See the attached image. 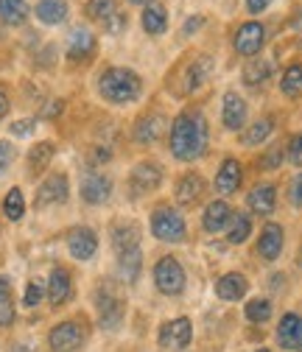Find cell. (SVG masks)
<instances>
[{
	"label": "cell",
	"instance_id": "obj_1",
	"mask_svg": "<svg viewBox=\"0 0 302 352\" xmlns=\"http://www.w3.org/2000/svg\"><path fill=\"white\" fill-rule=\"evenodd\" d=\"M210 140V129L202 112H182L171 123V151L182 162H193L204 157Z\"/></svg>",
	"mask_w": 302,
	"mask_h": 352
},
{
	"label": "cell",
	"instance_id": "obj_2",
	"mask_svg": "<svg viewBox=\"0 0 302 352\" xmlns=\"http://www.w3.org/2000/svg\"><path fill=\"white\" fill-rule=\"evenodd\" d=\"M140 90H143L140 76L129 67H109L98 78V93L109 104H132L140 98Z\"/></svg>",
	"mask_w": 302,
	"mask_h": 352
},
{
	"label": "cell",
	"instance_id": "obj_3",
	"mask_svg": "<svg viewBox=\"0 0 302 352\" xmlns=\"http://www.w3.org/2000/svg\"><path fill=\"white\" fill-rule=\"evenodd\" d=\"M151 232L162 243H180L185 241L188 227H185V218L174 207H157L151 212Z\"/></svg>",
	"mask_w": 302,
	"mask_h": 352
},
{
	"label": "cell",
	"instance_id": "obj_4",
	"mask_svg": "<svg viewBox=\"0 0 302 352\" xmlns=\"http://www.w3.org/2000/svg\"><path fill=\"white\" fill-rule=\"evenodd\" d=\"M154 283L165 296H180L185 291V269L180 266V260L162 257L154 266Z\"/></svg>",
	"mask_w": 302,
	"mask_h": 352
},
{
	"label": "cell",
	"instance_id": "obj_5",
	"mask_svg": "<svg viewBox=\"0 0 302 352\" xmlns=\"http://www.w3.org/2000/svg\"><path fill=\"white\" fill-rule=\"evenodd\" d=\"M263 42H266V28L261 23H244L238 31H235V39H233V45L241 56H255V54H261L263 48Z\"/></svg>",
	"mask_w": 302,
	"mask_h": 352
},
{
	"label": "cell",
	"instance_id": "obj_6",
	"mask_svg": "<svg viewBox=\"0 0 302 352\" xmlns=\"http://www.w3.org/2000/svg\"><path fill=\"white\" fill-rule=\"evenodd\" d=\"M191 336H193V333H191V322L182 316V319H174V322L162 324V330H160V344H162L165 349L182 352V349H188Z\"/></svg>",
	"mask_w": 302,
	"mask_h": 352
},
{
	"label": "cell",
	"instance_id": "obj_7",
	"mask_svg": "<svg viewBox=\"0 0 302 352\" xmlns=\"http://www.w3.org/2000/svg\"><path fill=\"white\" fill-rule=\"evenodd\" d=\"M160 179H162L160 165H154V162H140V165H135L132 176H129V185H132V193H135V196H146V193L157 190Z\"/></svg>",
	"mask_w": 302,
	"mask_h": 352
},
{
	"label": "cell",
	"instance_id": "obj_8",
	"mask_svg": "<svg viewBox=\"0 0 302 352\" xmlns=\"http://www.w3.org/2000/svg\"><path fill=\"white\" fill-rule=\"evenodd\" d=\"M67 249L76 260H90L98 249V238L90 227H76L70 235H67Z\"/></svg>",
	"mask_w": 302,
	"mask_h": 352
},
{
	"label": "cell",
	"instance_id": "obj_9",
	"mask_svg": "<svg viewBox=\"0 0 302 352\" xmlns=\"http://www.w3.org/2000/svg\"><path fill=\"white\" fill-rule=\"evenodd\" d=\"M112 193V179L104 173H87L81 182V199L87 204H104Z\"/></svg>",
	"mask_w": 302,
	"mask_h": 352
},
{
	"label": "cell",
	"instance_id": "obj_10",
	"mask_svg": "<svg viewBox=\"0 0 302 352\" xmlns=\"http://www.w3.org/2000/svg\"><path fill=\"white\" fill-rule=\"evenodd\" d=\"M67 199V176L54 173L51 179H45L36 190V207H48V204H62Z\"/></svg>",
	"mask_w": 302,
	"mask_h": 352
},
{
	"label": "cell",
	"instance_id": "obj_11",
	"mask_svg": "<svg viewBox=\"0 0 302 352\" xmlns=\"http://www.w3.org/2000/svg\"><path fill=\"white\" fill-rule=\"evenodd\" d=\"M51 349L54 352H73L81 344V327L76 322H62L51 330Z\"/></svg>",
	"mask_w": 302,
	"mask_h": 352
},
{
	"label": "cell",
	"instance_id": "obj_12",
	"mask_svg": "<svg viewBox=\"0 0 302 352\" xmlns=\"http://www.w3.org/2000/svg\"><path fill=\"white\" fill-rule=\"evenodd\" d=\"M98 319H101V327L104 330H118L120 322H123V305L118 296L101 291L98 294Z\"/></svg>",
	"mask_w": 302,
	"mask_h": 352
},
{
	"label": "cell",
	"instance_id": "obj_13",
	"mask_svg": "<svg viewBox=\"0 0 302 352\" xmlns=\"http://www.w3.org/2000/svg\"><path fill=\"white\" fill-rule=\"evenodd\" d=\"M233 221V210H230V204L227 201H210L207 207H204V215H202V227L207 230V232H222L227 224Z\"/></svg>",
	"mask_w": 302,
	"mask_h": 352
},
{
	"label": "cell",
	"instance_id": "obj_14",
	"mask_svg": "<svg viewBox=\"0 0 302 352\" xmlns=\"http://www.w3.org/2000/svg\"><path fill=\"white\" fill-rule=\"evenodd\" d=\"M277 341L283 349H302V319L296 314H285L280 319Z\"/></svg>",
	"mask_w": 302,
	"mask_h": 352
},
{
	"label": "cell",
	"instance_id": "obj_15",
	"mask_svg": "<svg viewBox=\"0 0 302 352\" xmlns=\"http://www.w3.org/2000/svg\"><path fill=\"white\" fill-rule=\"evenodd\" d=\"M238 185H241V165H238V160H224L219 173H215V190H219L222 196H230V193L238 190Z\"/></svg>",
	"mask_w": 302,
	"mask_h": 352
},
{
	"label": "cell",
	"instance_id": "obj_16",
	"mask_svg": "<svg viewBox=\"0 0 302 352\" xmlns=\"http://www.w3.org/2000/svg\"><path fill=\"white\" fill-rule=\"evenodd\" d=\"M210 70H213V62H210V56H199V59L188 62V65L182 67V73H185V87H182V93L199 90V87L207 81Z\"/></svg>",
	"mask_w": 302,
	"mask_h": 352
},
{
	"label": "cell",
	"instance_id": "obj_17",
	"mask_svg": "<svg viewBox=\"0 0 302 352\" xmlns=\"http://www.w3.org/2000/svg\"><path fill=\"white\" fill-rule=\"evenodd\" d=\"M257 252L266 260H277L283 252V227L280 224H266L261 232V241H257Z\"/></svg>",
	"mask_w": 302,
	"mask_h": 352
},
{
	"label": "cell",
	"instance_id": "obj_18",
	"mask_svg": "<svg viewBox=\"0 0 302 352\" xmlns=\"http://www.w3.org/2000/svg\"><path fill=\"white\" fill-rule=\"evenodd\" d=\"M222 118H224V126L227 129H233V131L244 129V123H246V101L238 93H227L224 96V112H222Z\"/></svg>",
	"mask_w": 302,
	"mask_h": 352
},
{
	"label": "cell",
	"instance_id": "obj_19",
	"mask_svg": "<svg viewBox=\"0 0 302 352\" xmlns=\"http://www.w3.org/2000/svg\"><path fill=\"white\" fill-rule=\"evenodd\" d=\"M202 193H204V179L199 173H185L177 185V201L182 207H193L202 199Z\"/></svg>",
	"mask_w": 302,
	"mask_h": 352
},
{
	"label": "cell",
	"instance_id": "obj_20",
	"mask_svg": "<svg viewBox=\"0 0 302 352\" xmlns=\"http://www.w3.org/2000/svg\"><path fill=\"white\" fill-rule=\"evenodd\" d=\"M246 288H249V283H246V277L238 274V272L224 274L219 283H215V294H219V299H224V302H238V299L246 294Z\"/></svg>",
	"mask_w": 302,
	"mask_h": 352
},
{
	"label": "cell",
	"instance_id": "obj_21",
	"mask_svg": "<svg viewBox=\"0 0 302 352\" xmlns=\"http://www.w3.org/2000/svg\"><path fill=\"white\" fill-rule=\"evenodd\" d=\"M96 51V36L87 28H76L67 42V56L70 59H87Z\"/></svg>",
	"mask_w": 302,
	"mask_h": 352
},
{
	"label": "cell",
	"instance_id": "obj_22",
	"mask_svg": "<svg viewBox=\"0 0 302 352\" xmlns=\"http://www.w3.org/2000/svg\"><path fill=\"white\" fill-rule=\"evenodd\" d=\"M140 263H143V254H140V246L135 249H126L118 254V272H120V280L132 285L140 274Z\"/></svg>",
	"mask_w": 302,
	"mask_h": 352
},
{
	"label": "cell",
	"instance_id": "obj_23",
	"mask_svg": "<svg viewBox=\"0 0 302 352\" xmlns=\"http://www.w3.org/2000/svg\"><path fill=\"white\" fill-rule=\"evenodd\" d=\"M277 204V190L274 185H257L252 193H249V210L257 212V215H269Z\"/></svg>",
	"mask_w": 302,
	"mask_h": 352
},
{
	"label": "cell",
	"instance_id": "obj_24",
	"mask_svg": "<svg viewBox=\"0 0 302 352\" xmlns=\"http://www.w3.org/2000/svg\"><path fill=\"white\" fill-rule=\"evenodd\" d=\"M48 299L51 305H65L70 299V274L65 269H54L48 280Z\"/></svg>",
	"mask_w": 302,
	"mask_h": 352
},
{
	"label": "cell",
	"instance_id": "obj_25",
	"mask_svg": "<svg viewBox=\"0 0 302 352\" xmlns=\"http://www.w3.org/2000/svg\"><path fill=\"white\" fill-rule=\"evenodd\" d=\"M36 17L45 25H59L67 17V3L65 0H39L36 3Z\"/></svg>",
	"mask_w": 302,
	"mask_h": 352
},
{
	"label": "cell",
	"instance_id": "obj_26",
	"mask_svg": "<svg viewBox=\"0 0 302 352\" xmlns=\"http://www.w3.org/2000/svg\"><path fill=\"white\" fill-rule=\"evenodd\" d=\"M168 28V14L160 3H149L143 9V31L146 34H162Z\"/></svg>",
	"mask_w": 302,
	"mask_h": 352
},
{
	"label": "cell",
	"instance_id": "obj_27",
	"mask_svg": "<svg viewBox=\"0 0 302 352\" xmlns=\"http://www.w3.org/2000/svg\"><path fill=\"white\" fill-rule=\"evenodd\" d=\"M0 17L9 25H20L28 17V0H0Z\"/></svg>",
	"mask_w": 302,
	"mask_h": 352
},
{
	"label": "cell",
	"instance_id": "obj_28",
	"mask_svg": "<svg viewBox=\"0 0 302 352\" xmlns=\"http://www.w3.org/2000/svg\"><path fill=\"white\" fill-rule=\"evenodd\" d=\"M162 118L160 115H149V118H143L140 123H138V129H135V140L138 143H154L160 135H162Z\"/></svg>",
	"mask_w": 302,
	"mask_h": 352
},
{
	"label": "cell",
	"instance_id": "obj_29",
	"mask_svg": "<svg viewBox=\"0 0 302 352\" xmlns=\"http://www.w3.org/2000/svg\"><path fill=\"white\" fill-rule=\"evenodd\" d=\"M269 76H272V62H266V59L246 62V67H244V84H249V87L263 84Z\"/></svg>",
	"mask_w": 302,
	"mask_h": 352
},
{
	"label": "cell",
	"instance_id": "obj_30",
	"mask_svg": "<svg viewBox=\"0 0 302 352\" xmlns=\"http://www.w3.org/2000/svg\"><path fill=\"white\" fill-rule=\"evenodd\" d=\"M112 238H115V252L120 254V252H126V249H135V246H138L140 230H138L135 224H120V227H115Z\"/></svg>",
	"mask_w": 302,
	"mask_h": 352
},
{
	"label": "cell",
	"instance_id": "obj_31",
	"mask_svg": "<svg viewBox=\"0 0 302 352\" xmlns=\"http://www.w3.org/2000/svg\"><path fill=\"white\" fill-rule=\"evenodd\" d=\"M280 90H283V96H288V98H299V96H302V65H291V67L283 73Z\"/></svg>",
	"mask_w": 302,
	"mask_h": 352
},
{
	"label": "cell",
	"instance_id": "obj_32",
	"mask_svg": "<svg viewBox=\"0 0 302 352\" xmlns=\"http://www.w3.org/2000/svg\"><path fill=\"white\" fill-rule=\"evenodd\" d=\"M272 129H274V120L272 118H261V120H255L249 131H244V143L246 146H257V143H263L269 135H272Z\"/></svg>",
	"mask_w": 302,
	"mask_h": 352
},
{
	"label": "cell",
	"instance_id": "obj_33",
	"mask_svg": "<svg viewBox=\"0 0 302 352\" xmlns=\"http://www.w3.org/2000/svg\"><path fill=\"white\" fill-rule=\"evenodd\" d=\"M54 143H36L34 148H31V154H28V168L31 170H45L48 168V162L54 160Z\"/></svg>",
	"mask_w": 302,
	"mask_h": 352
},
{
	"label": "cell",
	"instance_id": "obj_34",
	"mask_svg": "<svg viewBox=\"0 0 302 352\" xmlns=\"http://www.w3.org/2000/svg\"><path fill=\"white\" fill-rule=\"evenodd\" d=\"M3 212H6V218H9V221H20V218H23V212H25V199H23L20 188H12V190L6 193V201H3Z\"/></svg>",
	"mask_w": 302,
	"mask_h": 352
},
{
	"label": "cell",
	"instance_id": "obj_35",
	"mask_svg": "<svg viewBox=\"0 0 302 352\" xmlns=\"http://www.w3.org/2000/svg\"><path fill=\"white\" fill-rule=\"evenodd\" d=\"M269 316H272V302L269 299H252L246 305V319L249 322L263 324V322H269Z\"/></svg>",
	"mask_w": 302,
	"mask_h": 352
},
{
	"label": "cell",
	"instance_id": "obj_36",
	"mask_svg": "<svg viewBox=\"0 0 302 352\" xmlns=\"http://www.w3.org/2000/svg\"><path fill=\"white\" fill-rule=\"evenodd\" d=\"M249 232H252V221H249V215H244V212L233 215V227H230L227 241H230V243H244V241L249 238Z\"/></svg>",
	"mask_w": 302,
	"mask_h": 352
},
{
	"label": "cell",
	"instance_id": "obj_37",
	"mask_svg": "<svg viewBox=\"0 0 302 352\" xmlns=\"http://www.w3.org/2000/svg\"><path fill=\"white\" fill-rule=\"evenodd\" d=\"M115 14V0H90L87 3V17L93 20H109Z\"/></svg>",
	"mask_w": 302,
	"mask_h": 352
},
{
	"label": "cell",
	"instance_id": "obj_38",
	"mask_svg": "<svg viewBox=\"0 0 302 352\" xmlns=\"http://www.w3.org/2000/svg\"><path fill=\"white\" fill-rule=\"evenodd\" d=\"M42 294H45V288H42V283H28V288H25V296H23L25 307H36V305L42 302Z\"/></svg>",
	"mask_w": 302,
	"mask_h": 352
},
{
	"label": "cell",
	"instance_id": "obj_39",
	"mask_svg": "<svg viewBox=\"0 0 302 352\" xmlns=\"http://www.w3.org/2000/svg\"><path fill=\"white\" fill-rule=\"evenodd\" d=\"M12 162H14V148H12V143L0 140V176H3V173L12 168Z\"/></svg>",
	"mask_w": 302,
	"mask_h": 352
},
{
	"label": "cell",
	"instance_id": "obj_40",
	"mask_svg": "<svg viewBox=\"0 0 302 352\" xmlns=\"http://www.w3.org/2000/svg\"><path fill=\"white\" fill-rule=\"evenodd\" d=\"M288 160L302 168V135L291 138V143H288Z\"/></svg>",
	"mask_w": 302,
	"mask_h": 352
},
{
	"label": "cell",
	"instance_id": "obj_41",
	"mask_svg": "<svg viewBox=\"0 0 302 352\" xmlns=\"http://www.w3.org/2000/svg\"><path fill=\"white\" fill-rule=\"evenodd\" d=\"M283 162V148L277 146V148H272V151H266V157L261 160V168H277Z\"/></svg>",
	"mask_w": 302,
	"mask_h": 352
},
{
	"label": "cell",
	"instance_id": "obj_42",
	"mask_svg": "<svg viewBox=\"0 0 302 352\" xmlns=\"http://www.w3.org/2000/svg\"><path fill=\"white\" fill-rule=\"evenodd\" d=\"M291 204L294 207H302V173H296L294 176V182H291Z\"/></svg>",
	"mask_w": 302,
	"mask_h": 352
},
{
	"label": "cell",
	"instance_id": "obj_43",
	"mask_svg": "<svg viewBox=\"0 0 302 352\" xmlns=\"http://www.w3.org/2000/svg\"><path fill=\"white\" fill-rule=\"evenodd\" d=\"M31 129H34V120H17V123H12V131H14L17 138L31 135Z\"/></svg>",
	"mask_w": 302,
	"mask_h": 352
},
{
	"label": "cell",
	"instance_id": "obj_44",
	"mask_svg": "<svg viewBox=\"0 0 302 352\" xmlns=\"http://www.w3.org/2000/svg\"><path fill=\"white\" fill-rule=\"evenodd\" d=\"M107 28H109L112 34H118V31H123V28H126V17L115 12V14H112V17L107 20Z\"/></svg>",
	"mask_w": 302,
	"mask_h": 352
},
{
	"label": "cell",
	"instance_id": "obj_45",
	"mask_svg": "<svg viewBox=\"0 0 302 352\" xmlns=\"http://www.w3.org/2000/svg\"><path fill=\"white\" fill-rule=\"evenodd\" d=\"M269 3H272V0H246V9L252 14H261L263 9H269Z\"/></svg>",
	"mask_w": 302,
	"mask_h": 352
},
{
	"label": "cell",
	"instance_id": "obj_46",
	"mask_svg": "<svg viewBox=\"0 0 302 352\" xmlns=\"http://www.w3.org/2000/svg\"><path fill=\"white\" fill-rule=\"evenodd\" d=\"M9 296H12V285L6 277H0V305H9Z\"/></svg>",
	"mask_w": 302,
	"mask_h": 352
},
{
	"label": "cell",
	"instance_id": "obj_47",
	"mask_svg": "<svg viewBox=\"0 0 302 352\" xmlns=\"http://www.w3.org/2000/svg\"><path fill=\"white\" fill-rule=\"evenodd\" d=\"M62 107H65L62 101H51V104H48L45 109H42V115H45V118H56V115L62 112Z\"/></svg>",
	"mask_w": 302,
	"mask_h": 352
},
{
	"label": "cell",
	"instance_id": "obj_48",
	"mask_svg": "<svg viewBox=\"0 0 302 352\" xmlns=\"http://www.w3.org/2000/svg\"><path fill=\"white\" fill-rule=\"evenodd\" d=\"M12 322H14V311L9 305H3L0 307V324H12Z\"/></svg>",
	"mask_w": 302,
	"mask_h": 352
},
{
	"label": "cell",
	"instance_id": "obj_49",
	"mask_svg": "<svg viewBox=\"0 0 302 352\" xmlns=\"http://www.w3.org/2000/svg\"><path fill=\"white\" fill-rule=\"evenodd\" d=\"M202 23H204V20H202V17H199V14H196V17H193V20H188V23H185V28H182V34H191V31H196V28H199V25H202Z\"/></svg>",
	"mask_w": 302,
	"mask_h": 352
},
{
	"label": "cell",
	"instance_id": "obj_50",
	"mask_svg": "<svg viewBox=\"0 0 302 352\" xmlns=\"http://www.w3.org/2000/svg\"><path fill=\"white\" fill-rule=\"evenodd\" d=\"M6 112H9V98H6V93H0V120H3Z\"/></svg>",
	"mask_w": 302,
	"mask_h": 352
},
{
	"label": "cell",
	"instance_id": "obj_51",
	"mask_svg": "<svg viewBox=\"0 0 302 352\" xmlns=\"http://www.w3.org/2000/svg\"><path fill=\"white\" fill-rule=\"evenodd\" d=\"M14 352H31L28 346H14Z\"/></svg>",
	"mask_w": 302,
	"mask_h": 352
},
{
	"label": "cell",
	"instance_id": "obj_52",
	"mask_svg": "<svg viewBox=\"0 0 302 352\" xmlns=\"http://www.w3.org/2000/svg\"><path fill=\"white\" fill-rule=\"evenodd\" d=\"M129 3H149V0H129Z\"/></svg>",
	"mask_w": 302,
	"mask_h": 352
},
{
	"label": "cell",
	"instance_id": "obj_53",
	"mask_svg": "<svg viewBox=\"0 0 302 352\" xmlns=\"http://www.w3.org/2000/svg\"><path fill=\"white\" fill-rule=\"evenodd\" d=\"M296 28H299V31H302V17H299V20H296Z\"/></svg>",
	"mask_w": 302,
	"mask_h": 352
},
{
	"label": "cell",
	"instance_id": "obj_54",
	"mask_svg": "<svg viewBox=\"0 0 302 352\" xmlns=\"http://www.w3.org/2000/svg\"><path fill=\"white\" fill-rule=\"evenodd\" d=\"M257 352H269V349H257Z\"/></svg>",
	"mask_w": 302,
	"mask_h": 352
}]
</instances>
